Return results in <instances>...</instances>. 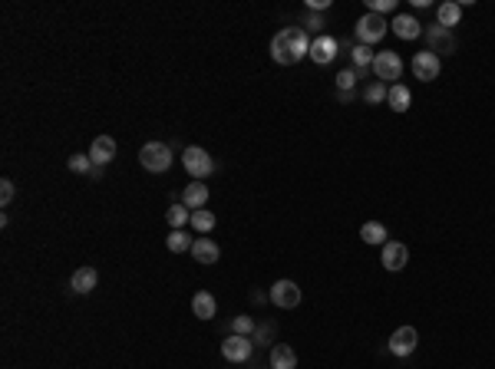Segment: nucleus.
Returning <instances> with one entry per match:
<instances>
[{"instance_id":"obj_1","label":"nucleus","mask_w":495,"mask_h":369,"mask_svg":"<svg viewBox=\"0 0 495 369\" xmlns=\"http://www.w3.org/2000/svg\"><path fill=\"white\" fill-rule=\"evenodd\" d=\"M139 165L152 171V175H162L172 168V149L165 145V142H146L142 149H139Z\"/></svg>"},{"instance_id":"obj_2","label":"nucleus","mask_w":495,"mask_h":369,"mask_svg":"<svg viewBox=\"0 0 495 369\" xmlns=\"http://www.w3.org/2000/svg\"><path fill=\"white\" fill-rule=\"evenodd\" d=\"M182 165H185V171H188L195 182H205V178L214 171L212 155H208L205 149H198V145H188V149L182 152Z\"/></svg>"},{"instance_id":"obj_3","label":"nucleus","mask_w":495,"mask_h":369,"mask_svg":"<svg viewBox=\"0 0 495 369\" xmlns=\"http://www.w3.org/2000/svg\"><path fill=\"white\" fill-rule=\"evenodd\" d=\"M386 30H390V23H386V17H380V14H363V17L357 20V27H353V34H357V40H360L363 47L380 43V40L386 36Z\"/></svg>"},{"instance_id":"obj_4","label":"nucleus","mask_w":495,"mask_h":369,"mask_svg":"<svg viewBox=\"0 0 495 369\" xmlns=\"http://www.w3.org/2000/svg\"><path fill=\"white\" fill-rule=\"evenodd\" d=\"M399 73H403V60H399V53L383 50V53L373 56V76H377L380 83L393 86L390 80H399Z\"/></svg>"},{"instance_id":"obj_5","label":"nucleus","mask_w":495,"mask_h":369,"mask_svg":"<svg viewBox=\"0 0 495 369\" xmlns=\"http://www.w3.org/2000/svg\"><path fill=\"white\" fill-rule=\"evenodd\" d=\"M416 346H419V333H416V326H399V330L390 336V343H386L390 356H399V359L412 356Z\"/></svg>"},{"instance_id":"obj_6","label":"nucleus","mask_w":495,"mask_h":369,"mask_svg":"<svg viewBox=\"0 0 495 369\" xmlns=\"http://www.w3.org/2000/svg\"><path fill=\"white\" fill-rule=\"evenodd\" d=\"M439 69H443V60H439V53H416L412 56V76L419 80V83H432L436 76H439Z\"/></svg>"},{"instance_id":"obj_7","label":"nucleus","mask_w":495,"mask_h":369,"mask_svg":"<svg viewBox=\"0 0 495 369\" xmlns=\"http://www.w3.org/2000/svg\"><path fill=\"white\" fill-rule=\"evenodd\" d=\"M267 297H271V303L280 307V310H294L297 303H300V287H297L294 281H274L271 290H267Z\"/></svg>"},{"instance_id":"obj_8","label":"nucleus","mask_w":495,"mask_h":369,"mask_svg":"<svg viewBox=\"0 0 495 369\" xmlns=\"http://www.w3.org/2000/svg\"><path fill=\"white\" fill-rule=\"evenodd\" d=\"M251 353H254V340H251V336L231 333L228 340L221 343V356H225L228 363H248V359H251Z\"/></svg>"},{"instance_id":"obj_9","label":"nucleus","mask_w":495,"mask_h":369,"mask_svg":"<svg viewBox=\"0 0 495 369\" xmlns=\"http://www.w3.org/2000/svg\"><path fill=\"white\" fill-rule=\"evenodd\" d=\"M406 264H410V248L403 241H386L383 244V267L390 274H399Z\"/></svg>"},{"instance_id":"obj_10","label":"nucleus","mask_w":495,"mask_h":369,"mask_svg":"<svg viewBox=\"0 0 495 369\" xmlns=\"http://www.w3.org/2000/svg\"><path fill=\"white\" fill-rule=\"evenodd\" d=\"M86 155L93 158V165L96 168H106L116 158V139L113 135H99V139H93V145H89Z\"/></svg>"},{"instance_id":"obj_11","label":"nucleus","mask_w":495,"mask_h":369,"mask_svg":"<svg viewBox=\"0 0 495 369\" xmlns=\"http://www.w3.org/2000/svg\"><path fill=\"white\" fill-rule=\"evenodd\" d=\"M192 257H195V264L212 267V264H218V257H221V248L214 244L212 237H195V244H192Z\"/></svg>"},{"instance_id":"obj_12","label":"nucleus","mask_w":495,"mask_h":369,"mask_svg":"<svg viewBox=\"0 0 495 369\" xmlns=\"http://www.w3.org/2000/svg\"><path fill=\"white\" fill-rule=\"evenodd\" d=\"M337 40L333 36H317L311 43V60L317 63V67H327V63H333V56H337Z\"/></svg>"},{"instance_id":"obj_13","label":"nucleus","mask_w":495,"mask_h":369,"mask_svg":"<svg viewBox=\"0 0 495 369\" xmlns=\"http://www.w3.org/2000/svg\"><path fill=\"white\" fill-rule=\"evenodd\" d=\"M96 287H99V270L96 267L73 270V277H69V290H73V294H93Z\"/></svg>"},{"instance_id":"obj_14","label":"nucleus","mask_w":495,"mask_h":369,"mask_svg":"<svg viewBox=\"0 0 495 369\" xmlns=\"http://www.w3.org/2000/svg\"><path fill=\"white\" fill-rule=\"evenodd\" d=\"M390 30H393L399 40H416V36L423 34V23L412 17V14H396L393 23H390Z\"/></svg>"},{"instance_id":"obj_15","label":"nucleus","mask_w":495,"mask_h":369,"mask_svg":"<svg viewBox=\"0 0 495 369\" xmlns=\"http://www.w3.org/2000/svg\"><path fill=\"white\" fill-rule=\"evenodd\" d=\"M182 204H185V208H192V211L205 208V204H208V184H205V182L185 184V191H182Z\"/></svg>"},{"instance_id":"obj_16","label":"nucleus","mask_w":495,"mask_h":369,"mask_svg":"<svg viewBox=\"0 0 495 369\" xmlns=\"http://www.w3.org/2000/svg\"><path fill=\"white\" fill-rule=\"evenodd\" d=\"M271 60L280 63V67H294V53H291V43H287V30H280L274 40H271Z\"/></svg>"},{"instance_id":"obj_17","label":"nucleus","mask_w":495,"mask_h":369,"mask_svg":"<svg viewBox=\"0 0 495 369\" xmlns=\"http://www.w3.org/2000/svg\"><path fill=\"white\" fill-rule=\"evenodd\" d=\"M192 313H195L198 320H212L214 313H218V300H214L208 290H198L195 297H192Z\"/></svg>"},{"instance_id":"obj_18","label":"nucleus","mask_w":495,"mask_h":369,"mask_svg":"<svg viewBox=\"0 0 495 369\" xmlns=\"http://www.w3.org/2000/svg\"><path fill=\"white\" fill-rule=\"evenodd\" d=\"M459 20H462V3H456V0H443L439 10H436V23L446 27V30H452Z\"/></svg>"},{"instance_id":"obj_19","label":"nucleus","mask_w":495,"mask_h":369,"mask_svg":"<svg viewBox=\"0 0 495 369\" xmlns=\"http://www.w3.org/2000/svg\"><path fill=\"white\" fill-rule=\"evenodd\" d=\"M271 369H297V353L287 343H274L271 346Z\"/></svg>"},{"instance_id":"obj_20","label":"nucleus","mask_w":495,"mask_h":369,"mask_svg":"<svg viewBox=\"0 0 495 369\" xmlns=\"http://www.w3.org/2000/svg\"><path fill=\"white\" fill-rule=\"evenodd\" d=\"M360 237H363V244H380V248H383V244L390 241V231H386L380 221H363V224H360Z\"/></svg>"},{"instance_id":"obj_21","label":"nucleus","mask_w":495,"mask_h":369,"mask_svg":"<svg viewBox=\"0 0 495 369\" xmlns=\"http://www.w3.org/2000/svg\"><path fill=\"white\" fill-rule=\"evenodd\" d=\"M410 102H412V96H410V86H403V83H393V86H390V96H386V106H390L393 112H406V109H410Z\"/></svg>"},{"instance_id":"obj_22","label":"nucleus","mask_w":495,"mask_h":369,"mask_svg":"<svg viewBox=\"0 0 495 369\" xmlns=\"http://www.w3.org/2000/svg\"><path fill=\"white\" fill-rule=\"evenodd\" d=\"M165 221L172 224V231H179V228H185V224H192V208H185L182 202H175L168 211H165Z\"/></svg>"},{"instance_id":"obj_23","label":"nucleus","mask_w":495,"mask_h":369,"mask_svg":"<svg viewBox=\"0 0 495 369\" xmlns=\"http://www.w3.org/2000/svg\"><path fill=\"white\" fill-rule=\"evenodd\" d=\"M192 244H195V237H188V231H185V228H179V231H172V235L165 237V248H168L172 254L192 251Z\"/></svg>"},{"instance_id":"obj_24","label":"nucleus","mask_w":495,"mask_h":369,"mask_svg":"<svg viewBox=\"0 0 495 369\" xmlns=\"http://www.w3.org/2000/svg\"><path fill=\"white\" fill-rule=\"evenodd\" d=\"M426 40H429V53H436V47H439V43H443V47H446L449 53L456 50V43H452V36H449V30H446V27H439V23H436V27H429V30H426Z\"/></svg>"},{"instance_id":"obj_25","label":"nucleus","mask_w":495,"mask_h":369,"mask_svg":"<svg viewBox=\"0 0 495 369\" xmlns=\"http://www.w3.org/2000/svg\"><path fill=\"white\" fill-rule=\"evenodd\" d=\"M214 224H218L214 211H208V208H198V211H192V228H195L201 237L208 235V231H214Z\"/></svg>"},{"instance_id":"obj_26","label":"nucleus","mask_w":495,"mask_h":369,"mask_svg":"<svg viewBox=\"0 0 495 369\" xmlns=\"http://www.w3.org/2000/svg\"><path fill=\"white\" fill-rule=\"evenodd\" d=\"M373 56H377V53L370 50V47H363V43H357V47L350 50V60H353V69H357V73L373 69Z\"/></svg>"},{"instance_id":"obj_27","label":"nucleus","mask_w":495,"mask_h":369,"mask_svg":"<svg viewBox=\"0 0 495 369\" xmlns=\"http://www.w3.org/2000/svg\"><path fill=\"white\" fill-rule=\"evenodd\" d=\"M386 96H390V86L373 80V83L366 86V93H363V99L370 102V106H386Z\"/></svg>"},{"instance_id":"obj_28","label":"nucleus","mask_w":495,"mask_h":369,"mask_svg":"<svg viewBox=\"0 0 495 369\" xmlns=\"http://www.w3.org/2000/svg\"><path fill=\"white\" fill-rule=\"evenodd\" d=\"M66 168H69L73 175H89L96 165H93V158H89V155H73V158L66 162Z\"/></svg>"},{"instance_id":"obj_29","label":"nucleus","mask_w":495,"mask_h":369,"mask_svg":"<svg viewBox=\"0 0 495 369\" xmlns=\"http://www.w3.org/2000/svg\"><path fill=\"white\" fill-rule=\"evenodd\" d=\"M357 86V69H340L337 73V93H353Z\"/></svg>"},{"instance_id":"obj_30","label":"nucleus","mask_w":495,"mask_h":369,"mask_svg":"<svg viewBox=\"0 0 495 369\" xmlns=\"http://www.w3.org/2000/svg\"><path fill=\"white\" fill-rule=\"evenodd\" d=\"M254 330H258V323H254L251 317H245V313L234 317V323H231V333H238V336H251Z\"/></svg>"},{"instance_id":"obj_31","label":"nucleus","mask_w":495,"mask_h":369,"mask_svg":"<svg viewBox=\"0 0 495 369\" xmlns=\"http://www.w3.org/2000/svg\"><path fill=\"white\" fill-rule=\"evenodd\" d=\"M396 10V0H370V14H393Z\"/></svg>"},{"instance_id":"obj_32","label":"nucleus","mask_w":495,"mask_h":369,"mask_svg":"<svg viewBox=\"0 0 495 369\" xmlns=\"http://www.w3.org/2000/svg\"><path fill=\"white\" fill-rule=\"evenodd\" d=\"M14 195H16L14 182H10V178H3V182H0V204H3V208H7V204L14 202Z\"/></svg>"},{"instance_id":"obj_33","label":"nucleus","mask_w":495,"mask_h":369,"mask_svg":"<svg viewBox=\"0 0 495 369\" xmlns=\"http://www.w3.org/2000/svg\"><path fill=\"white\" fill-rule=\"evenodd\" d=\"M271 340H274V326L271 323H264V326L254 330V343H271Z\"/></svg>"},{"instance_id":"obj_34","label":"nucleus","mask_w":495,"mask_h":369,"mask_svg":"<svg viewBox=\"0 0 495 369\" xmlns=\"http://www.w3.org/2000/svg\"><path fill=\"white\" fill-rule=\"evenodd\" d=\"M330 0H307V10H327Z\"/></svg>"},{"instance_id":"obj_35","label":"nucleus","mask_w":495,"mask_h":369,"mask_svg":"<svg viewBox=\"0 0 495 369\" xmlns=\"http://www.w3.org/2000/svg\"><path fill=\"white\" fill-rule=\"evenodd\" d=\"M264 300H271V297L261 294V290H251V303H264Z\"/></svg>"},{"instance_id":"obj_36","label":"nucleus","mask_w":495,"mask_h":369,"mask_svg":"<svg viewBox=\"0 0 495 369\" xmlns=\"http://www.w3.org/2000/svg\"><path fill=\"white\" fill-rule=\"evenodd\" d=\"M307 27H311V30H320V27H324V20H320V17H307Z\"/></svg>"}]
</instances>
